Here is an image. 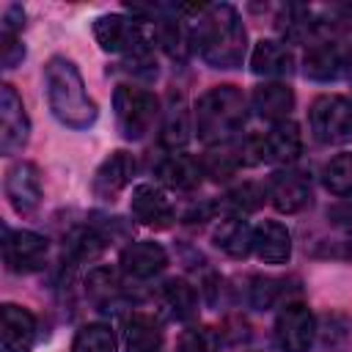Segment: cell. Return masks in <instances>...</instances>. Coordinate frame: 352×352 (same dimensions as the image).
I'll return each instance as SVG.
<instances>
[{
  "mask_svg": "<svg viewBox=\"0 0 352 352\" xmlns=\"http://www.w3.org/2000/svg\"><path fill=\"white\" fill-rule=\"evenodd\" d=\"M192 47L212 69H236L245 60L248 33L234 6H204L192 28Z\"/></svg>",
  "mask_w": 352,
  "mask_h": 352,
  "instance_id": "cell-1",
  "label": "cell"
},
{
  "mask_svg": "<svg viewBox=\"0 0 352 352\" xmlns=\"http://www.w3.org/2000/svg\"><path fill=\"white\" fill-rule=\"evenodd\" d=\"M44 88L52 116L72 129H88L96 121V104L85 91L77 66L60 55L50 58L44 66Z\"/></svg>",
  "mask_w": 352,
  "mask_h": 352,
  "instance_id": "cell-2",
  "label": "cell"
},
{
  "mask_svg": "<svg viewBox=\"0 0 352 352\" xmlns=\"http://www.w3.org/2000/svg\"><path fill=\"white\" fill-rule=\"evenodd\" d=\"M245 96L236 85H214L195 104V132L206 146H226L245 124Z\"/></svg>",
  "mask_w": 352,
  "mask_h": 352,
  "instance_id": "cell-3",
  "label": "cell"
},
{
  "mask_svg": "<svg viewBox=\"0 0 352 352\" xmlns=\"http://www.w3.org/2000/svg\"><path fill=\"white\" fill-rule=\"evenodd\" d=\"M94 36L104 52H121L129 63V69L143 72L146 77L157 74V63L151 58L148 36L135 16L124 14H102L94 22Z\"/></svg>",
  "mask_w": 352,
  "mask_h": 352,
  "instance_id": "cell-4",
  "label": "cell"
},
{
  "mask_svg": "<svg viewBox=\"0 0 352 352\" xmlns=\"http://www.w3.org/2000/svg\"><path fill=\"white\" fill-rule=\"evenodd\" d=\"M242 165H258V162H294L297 154L302 151V135L294 121H280L272 124L270 132L264 135H250L245 143L236 148Z\"/></svg>",
  "mask_w": 352,
  "mask_h": 352,
  "instance_id": "cell-5",
  "label": "cell"
},
{
  "mask_svg": "<svg viewBox=\"0 0 352 352\" xmlns=\"http://www.w3.org/2000/svg\"><path fill=\"white\" fill-rule=\"evenodd\" d=\"M157 96L146 88L138 85H118L113 94V110H116V124L126 140H140L154 118H157Z\"/></svg>",
  "mask_w": 352,
  "mask_h": 352,
  "instance_id": "cell-6",
  "label": "cell"
},
{
  "mask_svg": "<svg viewBox=\"0 0 352 352\" xmlns=\"http://www.w3.org/2000/svg\"><path fill=\"white\" fill-rule=\"evenodd\" d=\"M308 124L319 143H352V102L338 94H322L308 110Z\"/></svg>",
  "mask_w": 352,
  "mask_h": 352,
  "instance_id": "cell-7",
  "label": "cell"
},
{
  "mask_svg": "<svg viewBox=\"0 0 352 352\" xmlns=\"http://www.w3.org/2000/svg\"><path fill=\"white\" fill-rule=\"evenodd\" d=\"M316 336V319L308 305L289 302L275 319V338L283 352H308Z\"/></svg>",
  "mask_w": 352,
  "mask_h": 352,
  "instance_id": "cell-8",
  "label": "cell"
},
{
  "mask_svg": "<svg viewBox=\"0 0 352 352\" xmlns=\"http://www.w3.org/2000/svg\"><path fill=\"white\" fill-rule=\"evenodd\" d=\"M30 135V121L25 113V104L14 85L3 82L0 85V151L3 154H16L25 148Z\"/></svg>",
  "mask_w": 352,
  "mask_h": 352,
  "instance_id": "cell-9",
  "label": "cell"
},
{
  "mask_svg": "<svg viewBox=\"0 0 352 352\" xmlns=\"http://www.w3.org/2000/svg\"><path fill=\"white\" fill-rule=\"evenodd\" d=\"M267 198L278 212L297 214L311 204V182L302 170H275L267 182Z\"/></svg>",
  "mask_w": 352,
  "mask_h": 352,
  "instance_id": "cell-10",
  "label": "cell"
},
{
  "mask_svg": "<svg viewBox=\"0 0 352 352\" xmlns=\"http://www.w3.org/2000/svg\"><path fill=\"white\" fill-rule=\"evenodd\" d=\"M50 242L36 231H6L3 239V258L11 272H33L44 264Z\"/></svg>",
  "mask_w": 352,
  "mask_h": 352,
  "instance_id": "cell-11",
  "label": "cell"
},
{
  "mask_svg": "<svg viewBox=\"0 0 352 352\" xmlns=\"http://www.w3.org/2000/svg\"><path fill=\"white\" fill-rule=\"evenodd\" d=\"M6 195L16 214H28L41 201V173L33 162H16L6 173Z\"/></svg>",
  "mask_w": 352,
  "mask_h": 352,
  "instance_id": "cell-12",
  "label": "cell"
},
{
  "mask_svg": "<svg viewBox=\"0 0 352 352\" xmlns=\"http://www.w3.org/2000/svg\"><path fill=\"white\" fill-rule=\"evenodd\" d=\"M129 212L140 226H148V228H168L173 223V217H176L170 201L154 184H138L132 190Z\"/></svg>",
  "mask_w": 352,
  "mask_h": 352,
  "instance_id": "cell-13",
  "label": "cell"
},
{
  "mask_svg": "<svg viewBox=\"0 0 352 352\" xmlns=\"http://www.w3.org/2000/svg\"><path fill=\"white\" fill-rule=\"evenodd\" d=\"M132 173H135V160L132 154L126 151H113L102 160V165L96 168L94 173V195L102 198V201H116L118 192L132 182Z\"/></svg>",
  "mask_w": 352,
  "mask_h": 352,
  "instance_id": "cell-14",
  "label": "cell"
},
{
  "mask_svg": "<svg viewBox=\"0 0 352 352\" xmlns=\"http://www.w3.org/2000/svg\"><path fill=\"white\" fill-rule=\"evenodd\" d=\"M121 270L124 275L135 278V280H148L154 275H160L168 264V253L160 242H151V239H140V242H132L121 250Z\"/></svg>",
  "mask_w": 352,
  "mask_h": 352,
  "instance_id": "cell-15",
  "label": "cell"
},
{
  "mask_svg": "<svg viewBox=\"0 0 352 352\" xmlns=\"http://www.w3.org/2000/svg\"><path fill=\"white\" fill-rule=\"evenodd\" d=\"M250 107L258 118H267L272 124L289 121V113L294 110V91L286 82H264L253 88Z\"/></svg>",
  "mask_w": 352,
  "mask_h": 352,
  "instance_id": "cell-16",
  "label": "cell"
},
{
  "mask_svg": "<svg viewBox=\"0 0 352 352\" xmlns=\"http://www.w3.org/2000/svg\"><path fill=\"white\" fill-rule=\"evenodd\" d=\"M36 341V316L14 302L3 305V349L6 352H30Z\"/></svg>",
  "mask_w": 352,
  "mask_h": 352,
  "instance_id": "cell-17",
  "label": "cell"
},
{
  "mask_svg": "<svg viewBox=\"0 0 352 352\" xmlns=\"http://www.w3.org/2000/svg\"><path fill=\"white\" fill-rule=\"evenodd\" d=\"M344 72H346V52L338 50L333 41H314V47L305 52L302 74L308 80L327 82V80H336Z\"/></svg>",
  "mask_w": 352,
  "mask_h": 352,
  "instance_id": "cell-18",
  "label": "cell"
},
{
  "mask_svg": "<svg viewBox=\"0 0 352 352\" xmlns=\"http://www.w3.org/2000/svg\"><path fill=\"white\" fill-rule=\"evenodd\" d=\"M253 253L264 264H286L292 256V236L286 226L275 220H264L253 228Z\"/></svg>",
  "mask_w": 352,
  "mask_h": 352,
  "instance_id": "cell-19",
  "label": "cell"
},
{
  "mask_svg": "<svg viewBox=\"0 0 352 352\" xmlns=\"http://www.w3.org/2000/svg\"><path fill=\"white\" fill-rule=\"evenodd\" d=\"M157 176L165 187L170 190H179V192H190L201 184L204 179V168H201V160L190 157V154H168L160 165H157Z\"/></svg>",
  "mask_w": 352,
  "mask_h": 352,
  "instance_id": "cell-20",
  "label": "cell"
},
{
  "mask_svg": "<svg viewBox=\"0 0 352 352\" xmlns=\"http://www.w3.org/2000/svg\"><path fill=\"white\" fill-rule=\"evenodd\" d=\"M250 69L256 74H264V77H286V74L294 72V55H292V50L283 41L261 38L253 47Z\"/></svg>",
  "mask_w": 352,
  "mask_h": 352,
  "instance_id": "cell-21",
  "label": "cell"
},
{
  "mask_svg": "<svg viewBox=\"0 0 352 352\" xmlns=\"http://www.w3.org/2000/svg\"><path fill=\"white\" fill-rule=\"evenodd\" d=\"M162 349V330L160 322L148 314H132L124 330V352H160Z\"/></svg>",
  "mask_w": 352,
  "mask_h": 352,
  "instance_id": "cell-22",
  "label": "cell"
},
{
  "mask_svg": "<svg viewBox=\"0 0 352 352\" xmlns=\"http://www.w3.org/2000/svg\"><path fill=\"white\" fill-rule=\"evenodd\" d=\"M212 239L231 258H245L253 250V228L242 217H226V220H220V226L214 228Z\"/></svg>",
  "mask_w": 352,
  "mask_h": 352,
  "instance_id": "cell-23",
  "label": "cell"
},
{
  "mask_svg": "<svg viewBox=\"0 0 352 352\" xmlns=\"http://www.w3.org/2000/svg\"><path fill=\"white\" fill-rule=\"evenodd\" d=\"M85 294L88 300L99 308V311H110L113 305L121 302V283H118V275L107 267H96L88 272L85 278Z\"/></svg>",
  "mask_w": 352,
  "mask_h": 352,
  "instance_id": "cell-24",
  "label": "cell"
},
{
  "mask_svg": "<svg viewBox=\"0 0 352 352\" xmlns=\"http://www.w3.org/2000/svg\"><path fill=\"white\" fill-rule=\"evenodd\" d=\"M154 36H157L160 47H162L170 58H176V60H184L187 52H190V47H192V30H190L179 16H165V19H160Z\"/></svg>",
  "mask_w": 352,
  "mask_h": 352,
  "instance_id": "cell-25",
  "label": "cell"
},
{
  "mask_svg": "<svg viewBox=\"0 0 352 352\" xmlns=\"http://www.w3.org/2000/svg\"><path fill=\"white\" fill-rule=\"evenodd\" d=\"M264 198H267V187H261V184H256V182H245V184L234 187V190L217 204V209L228 212V217H245V214L256 212V209L264 204Z\"/></svg>",
  "mask_w": 352,
  "mask_h": 352,
  "instance_id": "cell-26",
  "label": "cell"
},
{
  "mask_svg": "<svg viewBox=\"0 0 352 352\" xmlns=\"http://www.w3.org/2000/svg\"><path fill=\"white\" fill-rule=\"evenodd\" d=\"M190 140V113L184 107V99H173L168 104L165 113V124H162V146L165 148H182Z\"/></svg>",
  "mask_w": 352,
  "mask_h": 352,
  "instance_id": "cell-27",
  "label": "cell"
},
{
  "mask_svg": "<svg viewBox=\"0 0 352 352\" xmlns=\"http://www.w3.org/2000/svg\"><path fill=\"white\" fill-rule=\"evenodd\" d=\"M162 300H165V305L170 308V314L176 319H190L198 308V294L184 278H170L162 286Z\"/></svg>",
  "mask_w": 352,
  "mask_h": 352,
  "instance_id": "cell-28",
  "label": "cell"
},
{
  "mask_svg": "<svg viewBox=\"0 0 352 352\" xmlns=\"http://www.w3.org/2000/svg\"><path fill=\"white\" fill-rule=\"evenodd\" d=\"M322 182L327 192L338 198H349L352 195V154H336L322 168Z\"/></svg>",
  "mask_w": 352,
  "mask_h": 352,
  "instance_id": "cell-29",
  "label": "cell"
},
{
  "mask_svg": "<svg viewBox=\"0 0 352 352\" xmlns=\"http://www.w3.org/2000/svg\"><path fill=\"white\" fill-rule=\"evenodd\" d=\"M72 352H116V336L107 324L91 322L77 330L72 341Z\"/></svg>",
  "mask_w": 352,
  "mask_h": 352,
  "instance_id": "cell-30",
  "label": "cell"
},
{
  "mask_svg": "<svg viewBox=\"0 0 352 352\" xmlns=\"http://www.w3.org/2000/svg\"><path fill=\"white\" fill-rule=\"evenodd\" d=\"M239 165H242L239 151H234V148H228V146H220V148H214V151H206V157L201 160L204 176H209V179H214V182L231 179Z\"/></svg>",
  "mask_w": 352,
  "mask_h": 352,
  "instance_id": "cell-31",
  "label": "cell"
},
{
  "mask_svg": "<svg viewBox=\"0 0 352 352\" xmlns=\"http://www.w3.org/2000/svg\"><path fill=\"white\" fill-rule=\"evenodd\" d=\"M66 250H69V256L74 258V261H94V258H99V253L104 250V239L94 231V228H74L72 231V236H69V242H66Z\"/></svg>",
  "mask_w": 352,
  "mask_h": 352,
  "instance_id": "cell-32",
  "label": "cell"
},
{
  "mask_svg": "<svg viewBox=\"0 0 352 352\" xmlns=\"http://www.w3.org/2000/svg\"><path fill=\"white\" fill-rule=\"evenodd\" d=\"M176 349L179 352H217L220 349V333L209 324H192V327L182 330Z\"/></svg>",
  "mask_w": 352,
  "mask_h": 352,
  "instance_id": "cell-33",
  "label": "cell"
},
{
  "mask_svg": "<svg viewBox=\"0 0 352 352\" xmlns=\"http://www.w3.org/2000/svg\"><path fill=\"white\" fill-rule=\"evenodd\" d=\"M280 294V280L275 278H253V286H250V305L264 311L270 308Z\"/></svg>",
  "mask_w": 352,
  "mask_h": 352,
  "instance_id": "cell-34",
  "label": "cell"
},
{
  "mask_svg": "<svg viewBox=\"0 0 352 352\" xmlns=\"http://www.w3.org/2000/svg\"><path fill=\"white\" fill-rule=\"evenodd\" d=\"M22 58H25V47H22L19 36L16 33H3L0 36V60H3V69H14Z\"/></svg>",
  "mask_w": 352,
  "mask_h": 352,
  "instance_id": "cell-35",
  "label": "cell"
},
{
  "mask_svg": "<svg viewBox=\"0 0 352 352\" xmlns=\"http://www.w3.org/2000/svg\"><path fill=\"white\" fill-rule=\"evenodd\" d=\"M346 72H349V77H352V47L346 50Z\"/></svg>",
  "mask_w": 352,
  "mask_h": 352,
  "instance_id": "cell-36",
  "label": "cell"
},
{
  "mask_svg": "<svg viewBox=\"0 0 352 352\" xmlns=\"http://www.w3.org/2000/svg\"><path fill=\"white\" fill-rule=\"evenodd\" d=\"M344 14H346V19H352V3H349V6H344Z\"/></svg>",
  "mask_w": 352,
  "mask_h": 352,
  "instance_id": "cell-37",
  "label": "cell"
}]
</instances>
